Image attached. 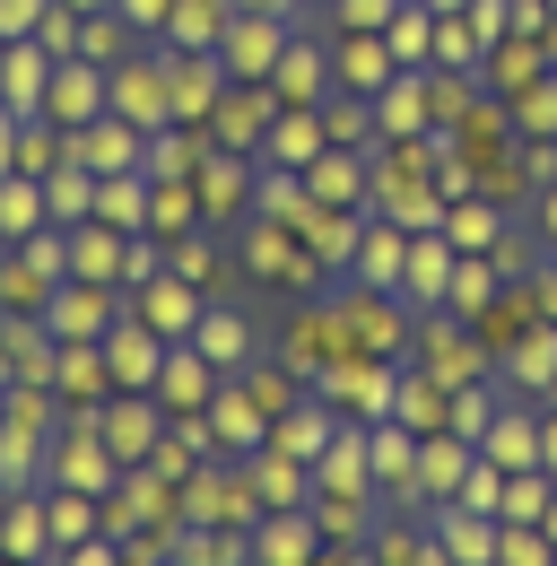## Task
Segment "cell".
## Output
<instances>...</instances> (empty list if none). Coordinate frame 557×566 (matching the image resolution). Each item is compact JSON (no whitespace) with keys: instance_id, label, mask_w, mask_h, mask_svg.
Here are the masks:
<instances>
[{"instance_id":"obj_1","label":"cell","mask_w":557,"mask_h":566,"mask_svg":"<svg viewBox=\"0 0 557 566\" xmlns=\"http://www.w3.org/2000/svg\"><path fill=\"white\" fill-rule=\"evenodd\" d=\"M262 549H271V558H305V549H314V532H305V523H271V532H262Z\"/></svg>"},{"instance_id":"obj_2","label":"cell","mask_w":557,"mask_h":566,"mask_svg":"<svg viewBox=\"0 0 557 566\" xmlns=\"http://www.w3.org/2000/svg\"><path fill=\"white\" fill-rule=\"evenodd\" d=\"M0 227H35V201H27L18 184H9V201H0Z\"/></svg>"}]
</instances>
